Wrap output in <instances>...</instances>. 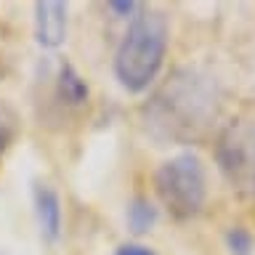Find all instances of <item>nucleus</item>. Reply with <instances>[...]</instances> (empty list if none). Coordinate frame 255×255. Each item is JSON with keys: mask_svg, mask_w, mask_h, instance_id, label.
<instances>
[{"mask_svg": "<svg viewBox=\"0 0 255 255\" xmlns=\"http://www.w3.org/2000/svg\"><path fill=\"white\" fill-rule=\"evenodd\" d=\"M221 109L218 83L199 69H178L143 104V128L157 141L191 143L213 128Z\"/></svg>", "mask_w": 255, "mask_h": 255, "instance_id": "1", "label": "nucleus"}, {"mask_svg": "<svg viewBox=\"0 0 255 255\" xmlns=\"http://www.w3.org/2000/svg\"><path fill=\"white\" fill-rule=\"evenodd\" d=\"M170 27L162 11L135 13L115 53V77L128 93H141L157 80L167 53Z\"/></svg>", "mask_w": 255, "mask_h": 255, "instance_id": "2", "label": "nucleus"}, {"mask_svg": "<svg viewBox=\"0 0 255 255\" xmlns=\"http://www.w3.org/2000/svg\"><path fill=\"white\" fill-rule=\"evenodd\" d=\"M154 191L173 218L186 221L199 215L207 199V175L202 159L191 151L165 159L154 173Z\"/></svg>", "mask_w": 255, "mask_h": 255, "instance_id": "3", "label": "nucleus"}, {"mask_svg": "<svg viewBox=\"0 0 255 255\" xmlns=\"http://www.w3.org/2000/svg\"><path fill=\"white\" fill-rule=\"evenodd\" d=\"M218 162L231 183H247L255 178V117L239 115L226 125L218 138Z\"/></svg>", "mask_w": 255, "mask_h": 255, "instance_id": "4", "label": "nucleus"}, {"mask_svg": "<svg viewBox=\"0 0 255 255\" xmlns=\"http://www.w3.org/2000/svg\"><path fill=\"white\" fill-rule=\"evenodd\" d=\"M35 37L43 48H59L67 37V5L64 3H37L35 5Z\"/></svg>", "mask_w": 255, "mask_h": 255, "instance_id": "5", "label": "nucleus"}, {"mask_svg": "<svg viewBox=\"0 0 255 255\" xmlns=\"http://www.w3.org/2000/svg\"><path fill=\"white\" fill-rule=\"evenodd\" d=\"M35 215H37L40 234L53 242L61 231V202H59V194L48 183L35 186Z\"/></svg>", "mask_w": 255, "mask_h": 255, "instance_id": "6", "label": "nucleus"}, {"mask_svg": "<svg viewBox=\"0 0 255 255\" xmlns=\"http://www.w3.org/2000/svg\"><path fill=\"white\" fill-rule=\"evenodd\" d=\"M56 91H59V99L64 104H72V107H80V104L88 101V83L77 75V69L72 67V64H67V61L59 67Z\"/></svg>", "mask_w": 255, "mask_h": 255, "instance_id": "7", "label": "nucleus"}, {"mask_svg": "<svg viewBox=\"0 0 255 255\" xmlns=\"http://www.w3.org/2000/svg\"><path fill=\"white\" fill-rule=\"evenodd\" d=\"M19 135V115L8 101L0 99V162H3L5 151L11 149V143Z\"/></svg>", "mask_w": 255, "mask_h": 255, "instance_id": "8", "label": "nucleus"}, {"mask_svg": "<svg viewBox=\"0 0 255 255\" xmlns=\"http://www.w3.org/2000/svg\"><path fill=\"white\" fill-rule=\"evenodd\" d=\"M154 218H157V213L146 199H135V202L128 207V221H130L133 231H146L151 223H154Z\"/></svg>", "mask_w": 255, "mask_h": 255, "instance_id": "9", "label": "nucleus"}, {"mask_svg": "<svg viewBox=\"0 0 255 255\" xmlns=\"http://www.w3.org/2000/svg\"><path fill=\"white\" fill-rule=\"evenodd\" d=\"M229 242H231V250L239 253V255H247V253H250V237H247L242 229H234V231H231V234H229Z\"/></svg>", "mask_w": 255, "mask_h": 255, "instance_id": "10", "label": "nucleus"}, {"mask_svg": "<svg viewBox=\"0 0 255 255\" xmlns=\"http://www.w3.org/2000/svg\"><path fill=\"white\" fill-rule=\"evenodd\" d=\"M115 255H157V253H151L143 245H120Z\"/></svg>", "mask_w": 255, "mask_h": 255, "instance_id": "11", "label": "nucleus"}, {"mask_svg": "<svg viewBox=\"0 0 255 255\" xmlns=\"http://www.w3.org/2000/svg\"><path fill=\"white\" fill-rule=\"evenodd\" d=\"M253 191H255V178H253Z\"/></svg>", "mask_w": 255, "mask_h": 255, "instance_id": "12", "label": "nucleus"}]
</instances>
